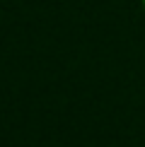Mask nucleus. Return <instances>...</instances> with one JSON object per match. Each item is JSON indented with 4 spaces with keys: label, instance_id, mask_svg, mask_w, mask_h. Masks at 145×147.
<instances>
[{
    "label": "nucleus",
    "instance_id": "f257e3e1",
    "mask_svg": "<svg viewBox=\"0 0 145 147\" xmlns=\"http://www.w3.org/2000/svg\"><path fill=\"white\" fill-rule=\"evenodd\" d=\"M140 5H143V12H145V0H140Z\"/></svg>",
    "mask_w": 145,
    "mask_h": 147
}]
</instances>
